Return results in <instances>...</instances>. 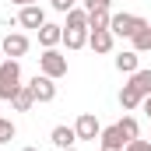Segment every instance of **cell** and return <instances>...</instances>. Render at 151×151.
I'll return each mask as SVG.
<instances>
[{
    "mask_svg": "<svg viewBox=\"0 0 151 151\" xmlns=\"http://www.w3.org/2000/svg\"><path fill=\"white\" fill-rule=\"evenodd\" d=\"M14 134H18V130H14V123L0 116V144H11V141H14Z\"/></svg>",
    "mask_w": 151,
    "mask_h": 151,
    "instance_id": "cell-21",
    "label": "cell"
},
{
    "mask_svg": "<svg viewBox=\"0 0 151 151\" xmlns=\"http://www.w3.org/2000/svg\"><path fill=\"white\" fill-rule=\"evenodd\" d=\"M18 25H21V28H42V25H46V11H42V7H39V4H28V7H21V14H18Z\"/></svg>",
    "mask_w": 151,
    "mask_h": 151,
    "instance_id": "cell-7",
    "label": "cell"
},
{
    "mask_svg": "<svg viewBox=\"0 0 151 151\" xmlns=\"http://www.w3.org/2000/svg\"><path fill=\"white\" fill-rule=\"evenodd\" d=\"M148 141H151V137H148Z\"/></svg>",
    "mask_w": 151,
    "mask_h": 151,
    "instance_id": "cell-30",
    "label": "cell"
},
{
    "mask_svg": "<svg viewBox=\"0 0 151 151\" xmlns=\"http://www.w3.org/2000/svg\"><path fill=\"white\" fill-rule=\"evenodd\" d=\"M49 141H53V144H56L60 151H63V148H74V141H77V130H74V127H63V123H60V127H53Z\"/></svg>",
    "mask_w": 151,
    "mask_h": 151,
    "instance_id": "cell-12",
    "label": "cell"
},
{
    "mask_svg": "<svg viewBox=\"0 0 151 151\" xmlns=\"http://www.w3.org/2000/svg\"><path fill=\"white\" fill-rule=\"evenodd\" d=\"M28 88H32V95H35V102H53L56 99V81L46 74H35L28 81Z\"/></svg>",
    "mask_w": 151,
    "mask_h": 151,
    "instance_id": "cell-5",
    "label": "cell"
},
{
    "mask_svg": "<svg viewBox=\"0 0 151 151\" xmlns=\"http://www.w3.org/2000/svg\"><path fill=\"white\" fill-rule=\"evenodd\" d=\"M88 46H91L95 53H113L116 35L109 32V28H91V32H88Z\"/></svg>",
    "mask_w": 151,
    "mask_h": 151,
    "instance_id": "cell-8",
    "label": "cell"
},
{
    "mask_svg": "<svg viewBox=\"0 0 151 151\" xmlns=\"http://www.w3.org/2000/svg\"><path fill=\"white\" fill-rule=\"evenodd\" d=\"M74 130H77V141H99L102 123H99L91 113H81V116H77V123H74Z\"/></svg>",
    "mask_w": 151,
    "mask_h": 151,
    "instance_id": "cell-6",
    "label": "cell"
},
{
    "mask_svg": "<svg viewBox=\"0 0 151 151\" xmlns=\"http://www.w3.org/2000/svg\"><path fill=\"white\" fill-rule=\"evenodd\" d=\"M39 70L46 77H53V81H60V77H67V56L56 53V49H46L39 56Z\"/></svg>",
    "mask_w": 151,
    "mask_h": 151,
    "instance_id": "cell-2",
    "label": "cell"
},
{
    "mask_svg": "<svg viewBox=\"0 0 151 151\" xmlns=\"http://www.w3.org/2000/svg\"><path fill=\"white\" fill-rule=\"evenodd\" d=\"M28 46H32V42H28L25 32H7V35L0 39V49H4L7 60H21V56L28 53Z\"/></svg>",
    "mask_w": 151,
    "mask_h": 151,
    "instance_id": "cell-4",
    "label": "cell"
},
{
    "mask_svg": "<svg viewBox=\"0 0 151 151\" xmlns=\"http://www.w3.org/2000/svg\"><path fill=\"white\" fill-rule=\"evenodd\" d=\"M99 141H102V148H127V141H123V134H119V127H102V134H99Z\"/></svg>",
    "mask_w": 151,
    "mask_h": 151,
    "instance_id": "cell-14",
    "label": "cell"
},
{
    "mask_svg": "<svg viewBox=\"0 0 151 151\" xmlns=\"http://www.w3.org/2000/svg\"><path fill=\"white\" fill-rule=\"evenodd\" d=\"M63 151H77V148H63Z\"/></svg>",
    "mask_w": 151,
    "mask_h": 151,
    "instance_id": "cell-29",
    "label": "cell"
},
{
    "mask_svg": "<svg viewBox=\"0 0 151 151\" xmlns=\"http://www.w3.org/2000/svg\"><path fill=\"white\" fill-rule=\"evenodd\" d=\"M123 151H151V141H141V137H137V141H130Z\"/></svg>",
    "mask_w": 151,
    "mask_h": 151,
    "instance_id": "cell-23",
    "label": "cell"
},
{
    "mask_svg": "<svg viewBox=\"0 0 151 151\" xmlns=\"http://www.w3.org/2000/svg\"><path fill=\"white\" fill-rule=\"evenodd\" d=\"M141 109H144V113H148V119H151V95L144 99V102H141Z\"/></svg>",
    "mask_w": 151,
    "mask_h": 151,
    "instance_id": "cell-25",
    "label": "cell"
},
{
    "mask_svg": "<svg viewBox=\"0 0 151 151\" xmlns=\"http://www.w3.org/2000/svg\"><path fill=\"white\" fill-rule=\"evenodd\" d=\"M130 42H134L137 53H151V25H141V28L130 35Z\"/></svg>",
    "mask_w": 151,
    "mask_h": 151,
    "instance_id": "cell-19",
    "label": "cell"
},
{
    "mask_svg": "<svg viewBox=\"0 0 151 151\" xmlns=\"http://www.w3.org/2000/svg\"><path fill=\"white\" fill-rule=\"evenodd\" d=\"M127 84H130V88H134V91H137L141 99H148V95H151V70H148V67H141V70H134Z\"/></svg>",
    "mask_w": 151,
    "mask_h": 151,
    "instance_id": "cell-11",
    "label": "cell"
},
{
    "mask_svg": "<svg viewBox=\"0 0 151 151\" xmlns=\"http://www.w3.org/2000/svg\"><path fill=\"white\" fill-rule=\"evenodd\" d=\"M102 151H123V148H102Z\"/></svg>",
    "mask_w": 151,
    "mask_h": 151,
    "instance_id": "cell-27",
    "label": "cell"
},
{
    "mask_svg": "<svg viewBox=\"0 0 151 151\" xmlns=\"http://www.w3.org/2000/svg\"><path fill=\"white\" fill-rule=\"evenodd\" d=\"M18 88H21V63L4 56V60H0V99L11 102V99L18 95Z\"/></svg>",
    "mask_w": 151,
    "mask_h": 151,
    "instance_id": "cell-1",
    "label": "cell"
},
{
    "mask_svg": "<svg viewBox=\"0 0 151 151\" xmlns=\"http://www.w3.org/2000/svg\"><path fill=\"white\" fill-rule=\"evenodd\" d=\"M63 28H88V11H84V7L67 11V25H63Z\"/></svg>",
    "mask_w": 151,
    "mask_h": 151,
    "instance_id": "cell-20",
    "label": "cell"
},
{
    "mask_svg": "<svg viewBox=\"0 0 151 151\" xmlns=\"http://www.w3.org/2000/svg\"><path fill=\"white\" fill-rule=\"evenodd\" d=\"M109 21H113L109 7H95V11H88V32H91V28H109Z\"/></svg>",
    "mask_w": 151,
    "mask_h": 151,
    "instance_id": "cell-17",
    "label": "cell"
},
{
    "mask_svg": "<svg viewBox=\"0 0 151 151\" xmlns=\"http://www.w3.org/2000/svg\"><path fill=\"white\" fill-rule=\"evenodd\" d=\"M113 0H84V11H95V7H109Z\"/></svg>",
    "mask_w": 151,
    "mask_h": 151,
    "instance_id": "cell-24",
    "label": "cell"
},
{
    "mask_svg": "<svg viewBox=\"0 0 151 151\" xmlns=\"http://www.w3.org/2000/svg\"><path fill=\"white\" fill-rule=\"evenodd\" d=\"M141 25H148L141 14H127V11H123V14H113V21H109V32H113V35H119V39H130L137 28H141Z\"/></svg>",
    "mask_w": 151,
    "mask_h": 151,
    "instance_id": "cell-3",
    "label": "cell"
},
{
    "mask_svg": "<svg viewBox=\"0 0 151 151\" xmlns=\"http://www.w3.org/2000/svg\"><path fill=\"white\" fill-rule=\"evenodd\" d=\"M63 46L67 49H84L88 46V28H63Z\"/></svg>",
    "mask_w": 151,
    "mask_h": 151,
    "instance_id": "cell-13",
    "label": "cell"
},
{
    "mask_svg": "<svg viewBox=\"0 0 151 151\" xmlns=\"http://www.w3.org/2000/svg\"><path fill=\"white\" fill-rule=\"evenodd\" d=\"M141 102H144V99H141V95H137L130 84H123V88H119V106H123V113H134V109H141Z\"/></svg>",
    "mask_w": 151,
    "mask_h": 151,
    "instance_id": "cell-16",
    "label": "cell"
},
{
    "mask_svg": "<svg viewBox=\"0 0 151 151\" xmlns=\"http://www.w3.org/2000/svg\"><path fill=\"white\" fill-rule=\"evenodd\" d=\"M116 127H119V134H123V141H127V144H130V141H137V137H141V123H137V119H134V116H123V119H119V123H116Z\"/></svg>",
    "mask_w": 151,
    "mask_h": 151,
    "instance_id": "cell-18",
    "label": "cell"
},
{
    "mask_svg": "<svg viewBox=\"0 0 151 151\" xmlns=\"http://www.w3.org/2000/svg\"><path fill=\"white\" fill-rule=\"evenodd\" d=\"M21 151H39V148H21Z\"/></svg>",
    "mask_w": 151,
    "mask_h": 151,
    "instance_id": "cell-28",
    "label": "cell"
},
{
    "mask_svg": "<svg viewBox=\"0 0 151 151\" xmlns=\"http://www.w3.org/2000/svg\"><path fill=\"white\" fill-rule=\"evenodd\" d=\"M49 4H53V11H60V14H67V11L77 7V0H49Z\"/></svg>",
    "mask_w": 151,
    "mask_h": 151,
    "instance_id": "cell-22",
    "label": "cell"
},
{
    "mask_svg": "<svg viewBox=\"0 0 151 151\" xmlns=\"http://www.w3.org/2000/svg\"><path fill=\"white\" fill-rule=\"evenodd\" d=\"M116 70H119V74H134V70H141V53H137V49H123V53L116 56Z\"/></svg>",
    "mask_w": 151,
    "mask_h": 151,
    "instance_id": "cell-10",
    "label": "cell"
},
{
    "mask_svg": "<svg viewBox=\"0 0 151 151\" xmlns=\"http://www.w3.org/2000/svg\"><path fill=\"white\" fill-rule=\"evenodd\" d=\"M11 4H18V7H28V4H39V0H11Z\"/></svg>",
    "mask_w": 151,
    "mask_h": 151,
    "instance_id": "cell-26",
    "label": "cell"
},
{
    "mask_svg": "<svg viewBox=\"0 0 151 151\" xmlns=\"http://www.w3.org/2000/svg\"><path fill=\"white\" fill-rule=\"evenodd\" d=\"M39 42H42V49H56V46L63 42V25H53V21H46V25L39 28Z\"/></svg>",
    "mask_w": 151,
    "mask_h": 151,
    "instance_id": "cell-9",
    "label": "cell"
},
{
    "mask_svg": "<svg viewBox=\"0 0 151 151\" xmlns=\"http://www.w3.org/2000/svg\"><path fill=\"white\" fill-rule=\"evenodd\" d=\"M11 106H14L18 113H28V109L35 106V95H32V88H28V84H21V88H18V95L11 99Z\"/></svg>",
    "mask_w": 151,
    "mask_h": 151,
    "instance_id": "cell-15",
    "label": "cell"
}]
</instances>
